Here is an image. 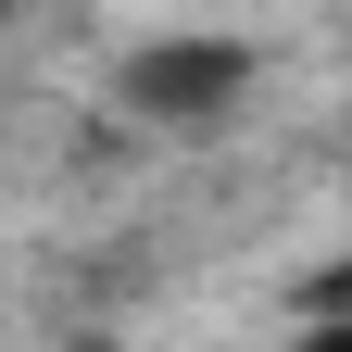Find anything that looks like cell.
Returning a JSON list of instances; mask_svg holds the SVG:
<instances>
[{
  "label": "cell",
  "mask_w": 352,
  "mask_h": 352,
  "mask_svg": "<svg viewBox=\"0 0 352 352\" xmlns=\"http://www.w3.org/2000/svg\"><path fill=\"white\" fill-rule=\"evenodd\" d=\"M252 38H214V25H176V38H139V51L113 63V101L139 113V126H164V139H201V126H227L239 101H252Z\"/></svg>",
  "instance_id": "1"
},
{
  "label": "cell",
  "mask_w": 352,
  "mask_h": 352,
  "mask_svg": "<svg viewBox=\"0 0 352 352\" xmlns=\"http://www.w3.org/2000/svg\"><path fill=\"white\" fill-rule=\"evenodd\" d=\"M63 352H113V340H63Z\"/></svg>",
  "instance_id": "2"
},
{
  "label": "cell",
  "mask_w": 352,
  "mask_h": 352,
  "mask_svg": "<svg viewBox=\"0 0 352 352\" xmlns=\"http://www.w3.org/2000/svg\"><path fill=\"white\" fill-rule=\"evenodd\" d=\"M13 13H25V0H0V25H13Z\"/></svg>",
  "instance_id": "3"
}]
</instances>
